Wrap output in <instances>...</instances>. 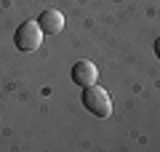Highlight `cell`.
Segmentation results:
<instances>
[{
    "label": "cell",
    "mask_w": 160,
    "mask_h": 152,
    "mask_svg": "<svg viewBox=\"0 0 160 152\" xmlns=\"http://www.w3.org/2000/svg\"><path fill=\"white\" fill-rule=\"evenodd\" d=\"M80 101H83V107H86L93 118H109V115H112V99H109V94L104 88H99L96 83L83 88Z\"/></svg>",
    "instance_id": "obj_1"
},
{
    "label": "cell",
    "mask_w": 160,
    "mask_h": 152,
    "mask_svg": "<svg viewBox=\"0 0 160 152\" xmlns=\"http://www.w3.org/2000/svg\"><path fill=\"white\" fill-rule=\"evenodd\" d=\"M40 43H43V29H40L38 19H29V22L19 24L16 35H13L16 51H22V53H35V51L40 48Z\"/></svg>",
    "instance_id": "obj_2"
},
{
    "label": "cell",
    "mask_w": 160,
    "mask_h": 152,
    "mask_svg": "<svg viewBox=\"0 0 160 152\" xmlns=\"http://www.w3.org/2000/svg\"><path fill=\"white\" fill-rule=\"evenodd\" d=\"M99 80V69L93 62H88V59H80V62H75L72 67V83L80 85V88H86V85H93Z\"/></svg>",
    "instance_id": "obj_3"
},
{
    "label": "cell",
    "mask_w": 160,
    "mask_h": 152,
    "mask_svg": "<svg viewBox=\"0 0 160 152\" xmlns=\"http://www.w3.org/2000/svg\"><path fill=\"white\" fill-rule=\"evenodd\" d=\"M38 24L43 29V35H59L64 29V16L59 8H46V11L38 16Z\"/></svg>",
    "instance_id": "obj_4"
},
{
    "label": "cell",
    "mask_w": 160,
    "mask_h": 152,
    "mask_svg": "<svg viewBox=\"0 0 160 152\" xmlns=\"http://www.w3.org/2000/svg\"><path fill=\"white\" fill-rule=\"evenodd\" d=\"M155 56H158V62H160V38L155 40Z\"/></svg>",
    "instance_id": "obj_5"
}]
</instances>
